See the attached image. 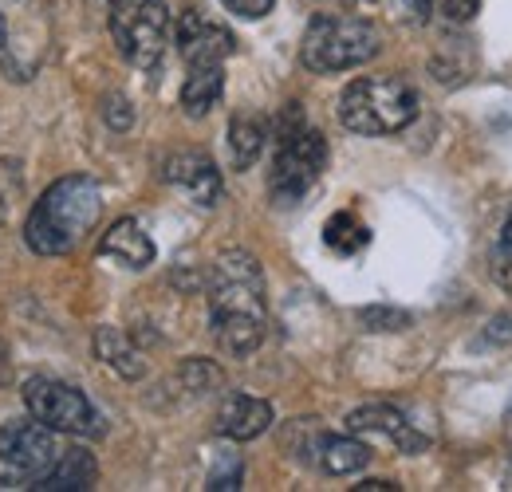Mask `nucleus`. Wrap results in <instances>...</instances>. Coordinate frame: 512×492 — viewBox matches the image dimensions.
<instances>
[{"mask_svg":"<svg viewBox=\"0 0 512 492\" xmlns=\"http://www.w3.org/2000/svg\"><path fill=\"white\" fill-rule=\"evenodd\" d=\"M221 91H225V71L221 63H190V75L182 83V107L190 119L209 115L217 103H221Z\"/></svg>","mask_w":512,"mask_h":492,"instance_id":"nucleus-15","label":"nucleus"},{"mask_svg":"<svg viewBox=\"0 0 512 492\" xmlns=\"http://www.w3.org/2000/svg\"><path fill=\"white\" fill-rule=\"evenodd\" d=\"M24 406L52 433H75V437L103 433V418L91 406V398L83 390H75L71 382H60V378H32L24 386Z\"/></svg>","mask_w":512,"mask_h":492,"instance_id":"nucleus-8","label":"nucleus"},{"mask_svg":"<svg viewBox=\"0 0 512 492\" xmlns=\"http://www.w3.org/2000/svg\"><path fill=\"white\" fill-rule=\"evenodd\" d=\"M174 36H178V52L186 63H225L237 52V36L201 12H182Z\"/></svg>","mask_w":512,"mask_h":492,"instance_id":"nucleus-9","label":"nucleus"},{"mask_svg":"<svg viewBox=\"0 0 512 492\" xmlns=\"http://www.w3.org/2000/svg\"><path fill=\"white\" fill-rule=\"evenodd\" d=\"M0 382H12V359L4 351V343H0Z\"/></svg>","mask_w":512,"mask_h":492,"instance_id":"nucleus-30","label":"nucleus"},{"mask_svg":"<svg viewBox=\"0 0 512 492\" xmlns=\"http://www.w3.org/2000/svg\"><path fill=\"white\" fill-rule=\"evenodd\" d=\"M56 457H60L56 437L32 414L0 426V485L36 489V481L56 465Z\"/></svg>","mask_w":512,"mask_h":492,"instance_id":"nucleus-7","label":"nucleus"},{"mask_svg":"<svg viewBox=\"0 0 512 492\" xmlns=\"http://www.w3.org/2000/svg\"><path fill=\"white\" fill-rule=\"evenodd\" d=\"M434 8H438L446 20H453V24H465V20L477 16L481 0H434Z\"/></svg>","mask_w":512,"mask_h":492,"instance_id":"nucleus-23","label":"nucleus"},{"mask_svg":"<svg viewBox=\"0 0 512 492\" xmlns=\"http://www.w3.org/2000/svg\"><path fill=\"white\" fill-rule=\"evenodd\" d=\"M95 481H99V465H95V457H91V449H83V445H71V449H60V457H56V465L36 481V489L44 492H71V489H95Z\"/></svg>","mask_w":512,"mask_h":492,"instance_id":"nucleus-13","label":"nucleus"},{"mask_svg":"<svg viewBox=\"0 0 512 492\" xmlns=\"http://www.w3.org/2000/svg\"><path fill=\"white\" fill-rule=\"evenodd\" d=\"M233 16H241V20H260V16H268L272 12V4L276 0H221Z\"/></svg>","mask_w":512,"mask_h":492,"instance_id":"nucleus-24","label":"nucleus"},{"mask_svg":"<svg viewBox=\"0 0 512 492\" xmlns=\"http://www.w3.org/2000/svg\"><path fill=\"white\" fill-rule=\"evenodd\" d=\"M509 426H512V406H509Z\"/></svg>","mask_w":512,"mask_h":492,"instance_id":"nucleus-32","label":"nucleus"},{"mask_svg":"<svg viewBox=\"0 0 512 492\" xmlns=\"http://www.w3.org/2000/svg\"><path fill=\"white\" fill-rule=\"evenodd\" d=\"M316 453H320V469L331 473V477L359 473L371 461V449L359 437H335V433H323L320 441H316Z\"/></svg>","mask_w":512,"mask_h":492,"instance_id":"nucleus-17","label":"nucleus"},{"mask_svg":"<svg viewBox=\"0 0 512 492\" xmlns=\"http://www.w3.org/2000/svg\"><path fill=\"white\" fill-rule=\"evenodd\" d=\"M103 115H107V123L115 126V130H127L130 126V103L123 95H111L107 99V107H103Z\"/></svg>","mask_w":512,"mask_h":492,"instance_id":"nucleus-26","label":"nucleus"},{"mask_svg":"<svg viewBox=\"0 0 512 492\" xmlns=\"http://www.w3.org/2000/svg\"><path fill=\"white\" fill-rule=\"evenodd\" d=\"M272 426V406L253 394H229L217 410V433L229 441H253Z\"/></svg>","mask_w":512,"mask_h":492,"instance_id":"nucleus-12","label":"nucleus"},{"mask_svg":"<svg viewBox=\"0 0 512 492\" xmlns=\"http://www.w3.org/2000/svg\"><path fill=\"white\" fill-rule=\"evenodd\" d=\"M497 276H501L505 288H512V217L505 233H501V245H497Z\"/></svg>","mask_w":512,"mask_h":492,"instance_id":"nucleus-25","label":"nucleus"},{"mask_svg":"<svg viewBox=\"0 0 512 492\" xmlns=\"http://www.w3.org/2000/svg\"><path fill=\"white\" fill-rule=\"evenodd\" d=\"M182 378H186V386H190L193 394H205L209 386L221 382V370L213 367V363H205V359H190V363L182 367Z\"/></svg>","mask_w":512,"mask_h":492,"instance_id":"nucleus-22","label":"nucleus"},{"mask_svg":"<svg viewBox=\"0 0 512 492\" xmlns=\"http://www.w3.org/2000/svg\"><path fill=\"white\" fill-rule=\"evenodd\" d=\"M383 48V36L371 20L363 16H316L304 32L300 44V60L308 71H347L359 63H371Z\"/></svg>","mask_w":512,"mask_h":492,"instance_id":"nucleus-5","label":"nucleus"},{"mask_svg":"<svg viewBox=\"0 0 512 492\" xmlns=\"http://www.w3.org/2000/svg\"><path fill=\"white\" fill-rule=\"evenodd\" d=\"M4 36H8V32H4V20H0V44H4Z\"/></svg>","mask_w":512,"mask_h":492,"instance_id":"nucleus-31","label":"nucleus"},{"mask_svg":"<svg viewBox=\"0 0 512 492\" xmlns=\"http://www.w3.org/2000/svg\"><path fill=\"white\" fill-rule=\"evenodd\" d=\"M323 245L339 256H355L371 245V229L355 217V213H335L327 225H323Z\"/></svg>","mask_w":512,"mask_h":492,"instance_id":"nucleus-18","label":"nucleus"},{"mask_svg":"<svg viewBox=\"0 0 512 492\" xmlns=\"http://www.w3.org/2000/svg\"><path fill=\"white\" fill-rule=\"evenodd\" d=\"M327 170V142L316 126L300 119V103H288L276 123V154L268 170V193L280 205H296Z\"/></svg>","mask_w":512,"mask_h":492,"instance_id":"nucleus-3","label":"nucleus"},{"mask_svg":"<svg viewBox=\"0 0 512 492\" xmlns=\"http://www.w3.org/2000/svg\"><path fill=\"white\" fill-rule=\"evenodd\" d=\"M509 339H512V315L493 319V323H489V331H485V343H509Z\"/></svg>","mask_w":512,"mask_h":492,"instance_id":"nucleus-27","label":"nucleus"},{"mask_svg":"<svg viewBox=\"0 0 512 492\" xmlns=\"http://www.w3.org/2000/svg\"><path fill=\"white\" fill-rule=\"evenodd\" d=\"M418 119V95L410 83L394 75H363L351 79L339 95V123L355 134H398Z\"/></svg>","mask_w":512,"mask_h":492,"instance_id":"nucleus-4","label":"nucleus"},{"mask_svg":"<svg viewBox=\"0 0 512 492\" xmlns=\"http://www.w3.org/2000/svg\"><path fill=\"white\" fill-rule=\"evenodd\" d=\"M95 355L115 370L119 378H127V382H134V378H142V374H146V359H142V351L130 343L119 327H99V331H95Z\"/></svg>","mask_w":512,"mask_h":492,"instance_id":"nucleus-16","label":"nucleus"},{"mask_svg":"<svg viewBox=\"0 0 512 492\" xmlns=\"http://www.w3.org/2000/svg\"><path fill=\"white\" fill-rule=\"evenodd\" d=\"M359 319L371 327V331H402L410 323V315L398 308H386V304H375V308H363Z\"/></svg>","mask_w":512,"mask_h":492,"instance_id":"nucleus-21","label":"nucleus"},{"mask_svg":"<svg viewBox=\"0 0 512 492\" xmlns=\"http://www.w3.org/2000/svg\"><path fill=\"white\" fill-rule=\"evenodd\" d=\"M99 252L111 256V260H119L123 268H146V264H154V241L142 233V225H138L134 217H119V221L103 233Z\"/></svg>","mask_w":512,"mask_h":492,"instance_id":"nucleus-14","label":"nucleus"},{"mask_svg":"<svg viewBox=\"0 0 512 492\" xmlns=\"http://www.w3.org/2000/svg\"><path fill=\"white\" fill-rule=\"evenodd\" d=\"M402 4V12H410L414 20H426V12L434 8V0H398Z\"/></svg>","mask_w":512,"mask_h":492,"instance_id":"nucleus-28","label":"nucleus"},{"mask_svg":"<svg viewBox=\"0 0 512 492\" xmlns=\"http://www.w3.org/2000/svg\"><path fill=\"white\" fill-rule=\"evenodd\" d=\"M99 213H103L99 182L87 174H67L48 185L40 193V201L32 205V213L24 221V241L36 256H64L83 245V237L95 229Z\"/></svg>","mask_w":512,"mask_h":492,"instance_id":"nucleus-2","label":"nucleus"},{"mask_svg":"<svg viewBox=\"0 0 512 492\" xmlns=\"http://www.w3.org/2000/svg\"><path fill=\"white\" fill-rule=\"evenodd\" d=\"M24 201V162L0 158V225L12 217V209Z\"/></svg>","mask_w":512,"mask_h":492,"instance_id":"nucleus-20","label":"nucleus"},{"mask_svg":"<svg viewBox=\"0 0 512 492\" xmlns=\"http://www.w3.org/2000/svg\"><path fill=\"white\" fill-rule=\"evenodd\" d=\"M347 430L363 433V437H386V441H390L394 449H402V453H422V449L430 445L426 433L414 430V426L406 422V414L394 410V406H386V402L351 410V414H347Z\"/></svg>","mask_w":512,"mask_h":492,"instance_id":"nucleus-10","label":"nucleus"},{"mask_svg":"<svg viewBox=\"0 0 512 492\" xmlns=\"http://www.w3.org/2000/svg\"><path fill=\"white\" fill-rule=\"evenodd\" d=\"M111 36L123 60L142 71H154L166 56L170 12L162 0H111Z\"/></svg>","mask_w":512,"mask_h":492,"instance_id":"nucleus-6","label":"nucleus"},{"mask_svg":"<svg viewBox=\"0 0 512 492\" xmlns=\"http://www.w3.org/2000/svg\"><path fill=\"white\" fill-rule=\"evenodd\" d=\"M264 123L260 119H249V115H241V119H233L229 123V158H233V170H249L256 158H260V150H264Z\"/></svg>","mask_w":512,"mask_h":492,"instance_id":"nucleus-19","label":"nucleus"},{"mask_svg":"<svg viewBox=\"0 0 512 492\" xmlns=\"http://www.w3.org/2000/svg\"><path fill=\"white\" fill-rule=\"evenodd\" d=\"M166 182L178 185L193 205H217L221 197V174L209 154L201 150H178L166 158Z\"/></svg>","mask_w":512,"mask_h":492,"instance_id":"nucleus-11","label":"nucleus"},{"mask_svg":"<svg viewBox=\"0 0 512 492\" xmlns=\"http://www.w3.org/2000/svg\"><path fill=\"white\" fill-rule=\"evenodd\" d=\"M209 323L213 339L225 355L245 359L264 343V323H268V304H264V272L253 252L245 248H225L213 260L209 276Z\"/></svg>","mask_w":512,"mask_h":492,"instance_id":"nucleus-1","label":"nucleus"},{"mask_svg":"<svg viewBox=\"0 0 512 492\" xmlns=\"http://www.w3.org/2000/svg\"><path fill=\"white\" fill-rule=\"evenodd\" d=\"M359 492H390V489H398L394 481H363V485H355Z\"/></svg>","mask_w":512,"mask_h":492,"instance_id":"nucleus-29","label":"nucleus"}]
</instances>
